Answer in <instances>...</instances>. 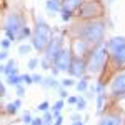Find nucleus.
Here are the masks:
<instances>
[{
    "label": "nucleus",
    "mask_w": 125,
    "mask_h": 125,
    "mask_svg": "<svg viewBox=\"0 0 125 125\" xmlns=\"http://www.w3.org/2000/svg\"><path fill=\"white\" fill-rule=\"evenodd\" d=\"M77 29V37L82 40H85L87 43L90 45H98L102 43L104 40V35H105V25L104 22L100 20H88V22H83L80 25H75Z\"/></svg>",
    "instance_id": "obj_1"
},
{
    "label": "nucleus",
    "mask_w": 125,
    "mask_h": 125,
    "mask_svg": "<svg viewBox=\"0 0 125 125\" xmlns=\"http://www.w3.org/2000/svg\"><path fill=\"white\" fill-rule=\"evenodd\" d=\"M107 45L105 43H98L90 50L88 53V60L85 62V68L90 75H98L104 67H105V62H107Z\"/></svg>",
    "instance_id": "obj_2"
},
{
    "label": "nucleus",
    "mask_w": 125,
    "mask_h": 125,
    "mask_svg": "<svg viewBox=\"0 0 125 125\" xmlns=\"http://www.w3.org/2000/svg\"><path fill=\"white\" fill-rule=\"evenodd\" d=\"M52 37H53L52 29L40 19L37 22V29H35L33 35H32V45H33V48H37L39 52H43L45 47L48 45V42L52 40Z\"/></svg>",
    "instance_id": "obj_3"
},
{
    "label": "nucleus",
    "mask_w": 125,
    "mask_h": 125,
    "mask_svg": "<svg viewBox=\"0 0 125 125\" xmlns=\"http://www.w3.org/2000/svg\"><path fill=\"white\" fill-rule=\"evenodd\" d=\"M23 27H25V20H23V17H22L20 13H17V12L9 13V15L5 17V20H3V32L7 33V37H9L12 42L17 40L20 30L23 29Z\"/></svg>",
    "instance_id": "obj_4"
},
{
    "label": "nucleus",
    "mask_w": 125,
    "mask_h": 125,
    "mask_svg": "<svg viewBox=\"0 0 125 125\" xmlns=\"http://www.w3.org/2000/svg\"><path fill=\"white\" fill-rule=\"evenodd\" d=\"M105 45L117 65H125V37H114Z\"/></svg>",
    "instance_id": "obj_5"
},
{
    "label": "nucleus",
    "mask_w": 125,
    "mask_h": 125,
    "mask_svg": "<svg viewBox=\"0 0 125 125\" xmlns=\"http://www.w3.org/2000/svg\"><path fill=\"white\" fill-rule=\"evenodd\" d=\"M62 48H63V39H62L60 35H53V37H52V40L48 42V45L45 47V50H43V52H45L43 58H45V60H48L50 63H53Z\"/></svg>",
    "instance_id": "obj_6"
},
{
    "label": "nucleus",
    "mask_w": 125,
    "mask_h": 125,
    "mask_svg": "<svg viewBox=\"0 0 125 125\" xmlns=\"http://www.w3.org/2000/svg\"><path fill=\"white\" fill-rule=\"evenodd\" d=\"M78 12H80V17H83V19H94L102 13V9L97 2H83L78 7Z\"/></svg>",
    "instance_id": "obj_7"
},
{
    "label": "nucleus",
    "mask_w": 125,
    "mask_h": 125,
    "mask_svg": "<svg viewBox=\"0 0 125 125\" xmlns=\"http://www.w3.org/2000/svg\"><path fill=\"white\" fill-rule=\"evenodd\" d=\"M72 50L70 48H62L60 50V53L57 55L55 58V62H53V65L58 68V70H68L70 68V63H72Z\"/></svg>",
    "instance_id": "obj_8"
},
{
    "label": "nucleus",
    "mask_w": 125,
    "mask_h": 125,
    "mask_svg": "<svg viewBox=\"0 0 125 125\" xmlns=\"http://www.w3.org/2000/svg\"><path fill=\"white\" fill-rule=\"evenodd\" d=\"M110 92L114 95H124L125 94V70H122L120 73H117L115 77L112 78Z\"/></svg>",
    "instance_id": "obj_9"
},
{
    "label": "nucleus",
    "mask_w": 125,
    "mask_h": 125,
    "mask_svg": "<svg viewBox=\"0 0 125 125\" xmlns=\"http://www.w3.org/2000/svg\"><path fill=\"white\" fill-rule=\"evenodd\" d=\"M92 45L90 43H87L85 40H82V39H77V40H73V45H72V55H75V57L78 58H83V55L85 53H90V50H92Z\"/></svg>",
    "instance_id": "obj_10"
},
{
    "label": "nucleus",
    "mask_w": 125,
    "mask_h": 125,
    "mask_svg": "<svg viewBox=\"0 0 125 125\" xmlns=\"http://www.w3.org/2000/svg\"><path fill=\"white\" fill-rule=\"evenodd\" d=\"M98 125H124V117L118 112H108L98 120Z\"/></svg>",
    "instance_id": "obj_11"
},
{
    "label": "nucleus",
    "mask_w": 125,
    "mask_h": 125,
    "mask_svg": "<svg viewBox=\"0 0 125 125\" xmlns=\"http://www.w3.org/2000/svg\"><path fill=\"white\" fill-rule=\"evenodd\" d=\"M68 72H70L73 77H82V75L87 72L85 60H83V58H78V57H73V58H72V63H70Z\"/></svg>",
    "instance_id": "obj_12"
},
{
    "label": "nucleus",
    "mask_w": 125,
    "mask_h": 125,
    "mask_svg": "<svg viewBox=\"0 0 125 125\" xmlns=\"http://www.w3.org/2000/svg\"><path fill=\"white\" fill-rule=\"evenodd\" d=\"M45 7H47L48 13H50V15H53V13H57V12L62 10V3H60V0H48Z\"/></svg>",
    "instance_id": "obj_13"
},
{
    "label": "nucleus",
    "mask_w": 125,
    "mask_h": 125,
    "mask_svg": "<svg viewBox=\"0 0 125 125\" xmlns=\"http://www.w3.org/2000/svg\"><path fill=\"white\" fill-rule=\"evenodd\" d=\"M82 3H83V0H63V2H62V9L72 12V10L78 9Z\"/></svg>",
    "instance_id": "obj_14"
},
{
    "label": "nucleus",
    "mask_w": 125,
    "mask_h": 125,
    "mask_svg": "<svg viewBox=\"0 0 125 125\" xmlns=\"http://www.w3.org/2000/svg\"><path fill=\"white\" fill-rule=\"evenodd\" d=\"M3 73H7V75H10V73H19V72H17V62H15V60H9V63L5 65Z\"/></svg>",
    "instance_id": "obj_15"
},
{
    "label": "nucleus",
    "mask_w": 125,
    "mask_h": 125,
    "mask_svg": "<svg viewBox=\"0 0 125 125\" xmlns=\"http://www.w3.org/2000/svg\"><path fill=\"white\" fill-rule=\"evenodd\" d=\"M7 82H9L10 85H15V87H17V85L22 83V75H19V73H10Z\"/></svg>",
    "instance_id": "obj_16"
},
{
    "label": "nucleus",
    "mask_w": 125,
    "mask_h": 125,
    "mask_svg": "<svg viewBox=\"0 0 125 125\" xmlns=\"http://www.w3.org/2000/svg\"><path fill=\"white\" fill-rule=\"evenodd\" d=\"M29 35H30V29L27 27V25H25L23 29L20 30V33H19V37H17V40H23V39H27Z\"/></svg>",
    "instance_id": "obj_17"
},
{
    "label": "nucleus",
    "mask_w": 125,
    "mask_h": 125,
    "mask_svg": "<svg viewBox=\"0 0 125 125\" xmlns=\"http://www.w3.org/2000/svg\"><path fill=\"white\" fill-rule=\"evenodd\" d=\"M30 50H32V45H29V43H27V45H20L19 47V53L20 55H27Z\"/></svg>",
    "instance_id": "obj_18"
},
{
    "label": "nucleus",
    "mask_w": 125,
    "mask_h": 125,
    "mask_svg": "<svg viewBox=\"0 0 125 125\" xmlns=\"http://www.w3.org/2000/svg\"><path fill=\"white\" fill-rule=\"evenodd\" d=\"M37 65H40V60H39V58H30L27 67H29L30 70H35V68H37Z\"/></svg>",
    "instance_id": "obj_19"
},
{
    "label": "nucleus",
    "mask_w": 125,
    "mask_h": 125,
    "mask_svg": "<svg viewBox=\"0 0 125 125\" xmlns=\"http://www.w3.org/2000/svg\"><path fill=\"white\" fill-rule=\"evenodd\" d=\"M42 83H43L45 87H58V83L53 80V78H43V80H42Z\"/></svg>",
    "instance_id": "obj_20"
},
{
    "label": "nucleus",
    "mask_w": 125,
    "mask_h": 125,
    "mask_svg": "<svg viewBox=\"0 0 125 125\" xmlns=\"http://www.w3.org/2000/svg\"><path fill=\"white\" fill-rule=\"evenodd\" d=\"M87 85H88V83H87V78H82V80L77 83L78 92H85V90H87Z\"/></svg>",
    "instance_id": "obj_21"
},
{
    "label": "nucleus",
    "mask_w": 125,
    "mask_h": 125,
    "mask_svg": "<svg viewBox=\"0 0 125 125\" xmlns=\"http://www.w3.org/2000/svg\"><path fill=\"white\" fill-rule=\"evenodd\" d=\"M85 108H87L85 98H80V97H78L77 98V110H85Z\"/></svg>",
    "instance_id": "obj_22"
},
{
    "label": "nucleus",
    "mask_w": 125,
    "mask_h": 125,
    "mask_svg": "<svg viewBox=\"0 0 125 125\" xmlns=\"http://www.w3.org/2000/svg\"><path fill=\"white\" fill-rule=\"evenodd\" d=\"M52 118H53V115L47 112V114L43 115V118H42V120H43V125H50V124H52Z\"/></svg>",
    "instance_id": "obj_23"
},
{
    "label": "nucleus",
    "mask_w": 125,
    "mask_h": 125,
    "mask_svg": "<svg viewBox=\"0 0 125 125\" xmlns=\"http://www.w3.org/2000/svg\"><path fill=\"white\" fill-rule=\"evenodd\" d=\"M10 43H12V40H10V39H3V40H0V47L3 48V50H7V48L10 47Z\"/></svg>",
    "instance_id": "obj_24"
},
{
    "label": "nucleus",
    "mask_w": 125,
    "mask_h": 125,
    "mask_svg": "<svg viewBox=\"0 0 125 125\" xmlns=\"http://www.w3.org/2000/svg\"><path fill=\"white\" fill-rule=\"evenodd\" d=\"M7 110H9L10 114H15V112L19 110V105H17L15 102H13V104H9V105H7Z\"/></svg>",
    "instance_id": "obj_25"
},
{
    "label": "nucleus",
    "mask_w": 125,
    "mask_h": 125,
    "mask_svg": "<svg viewBox=\"0 0 125 125\" xmlns=\"http://www.w3.org/2000/svg\"><path fill=\"white\" fill-rule=\"evenodd\" d=\"M104 98H105L104 94H102V95H98V100H97V108H98V112L104 108Z\"/></svg>",
    "instance_id": "obj_26"
},
{
    "label": "nucleus",
    "mask_w": 125,
    "mask_h": 125,
    "mask_svg": "<svg viewBox=\"0 0 125 125\" xmlns=\"http://www.w3.org/2000/svg\"><path fill=\"white\" fill-rule=\"evenodd\" d=\"M60 12H62V19H63V20H68L70 17H72V12H70V10H65V9H62Z\"/></svg>",
    "instance_id": "obj_27"
},
{
    "label": "nucleus",
    "mask_w": 125,
    "mask_h": 125,
    "mask_svg": "<svg viewBox=\"0 0 125 125\" xmlns=\"http://www.w3.org/2000/svg\"><path fill=\"white\" fill-rule=\"evenodd\" d=\"M22 82H25L27 85L33 83V80H32V77H30V75H22Z\"/></svg>",
    "instance_id": "obj_28"
},
{
    "label": "nucleus",
    "mask_w": 125,
    "mask_h": 125,
    "mask_svg": "<svg viewBox=\"0 0 125 125\" xmlns=\"http://www.w3.org/2000/svg\"><path fill=\"white\" fill-rule=\"evenodd\" d=\"M37 108H39V110H42V112H47V110H48V102H42Z\"/></svg>",
    "instance_id": "obj_29"
},
{
    "label": "nucleus",
    "mask_w": 125,
    "mask_h": 125,
    "mask_svg": "<svg viewBox=\"0 0 125 125\" xmlns=\"http://www.w3.org/2000/svg\"><path fill=\"white\" fill-rule=\"evenodd\" d=\"M17 95H19V97H23V95H25V88H23L22 85H17Z\"/></svg>",
    "instance_id": "obj_30"
},
{
    "label": "nucleus",
    "mask_w": 125,
    "mask_h": 125,
    "mask_svg": "<svg viewBox=\"0 0 125 125\" xmlns=\"http://www.w3.org/2000/svg\"><path fill=\"white\" fill-rule=\"evenodd\" d=\"M62 85H63V87H72V85H73V80L65 78V80H62Z\"/></svg>",
    "instance_id": "obj_31"
},
{
    "label": "nucleus",
    "mask_w": 125,
    "mask_h": 125,
    "mask_svg": "<svg viewBox=\"0 0 125 125\" xmlns=\"http://www.w3.org/2000/svg\"><path fill=\"white\" fill-rule=\"evenodd\" d=\"M32 120H33V118H32V115L27 112V114L23 115V122H25V124H32Z\"/></svg>",
    "instance_id": "obj_32"
},
{
    "label": "nucleus",
    "mask_w": 125,
    "mask_h": 125,
    "mask_svg": "<svg viewBox=\"0 0 125 125\" xmlns=\"http://www.w3.org/2000/svg\"><path fill=\"white\" fill-rule=\"evenodd\" d=\"M32 80H33V83H42L43 77H40V75H32Z\"/></svg>",
    "instance_id": "obj_33"
},
{
    "label": "nucleus",
    "mask_w": 125,
    "mask_h": 125,
    "mask_svg": "<svg viewBox=\"0 0 125 125\" xmlns=\"http://www.w3.org/2000/svg\"><path fill=\"white\" fill-rule=\"evenodd\" d=\"M32 125H43V120L42 118H33L32 120Z\"/></svg>",
    "instance_id": "obj_34"
},
{
    "label": "nucleus",
    "mask_w": 125,
    "mask_h": 125,
    "mask_svg": "<svg viewBox=\"0 0 125 125\" xmlns=\"http://www.w3.org/2000/svg\"><path fill=\"white\" fill-rule=\"evenodd\" d=\"M5 94H7V92H5V85L0 82V97H5Z\"/></svg>",
    "instance_id": "obj_35"
},
{
    "label": "nucleus",
    "mask_w": 125,
    "mask_h": 125,
    "mask_svg": "<svg viewBox=\"0 0 125 125\" xmlns=\"http://www.w3.org/2000/svg\"><path fill=\"white\" fill-rule=\"evenodd\" d=\"M7 57H9V53H7V50H3V52H0V62H2V60H5Z\"/></svg>",
    "instance_id": "obj_36"
},
{
    "label": "nucleus",
    "mask_w": 125,
    "mask_h": 125,
    "mask_svg": "<svg viewBox=\"0 0 125 125\" xmlns=\"http://www.w3.org/2000/svg\"><path fill=\"white\" fill-rule=\"evenodd\" d=\"M77 98H78V97H68L67 102H68V104H77Z\"/></svg>",
    "instance_id": "obj_37"
},
{
    "label": "nucleus",
    "mask_w": 125,
    "mask_h": 125,
    "mask_svg": "<svg viewBox=\"0 0 125 125\" xmlns=\"http://www.w3.org/2000/svg\"><path fill=\"white\" fill-rule=\"evenodd\" d=\"M70 118H72V120H73V122H77V120H82V117L78 115V114H73V115L70 117Z\"/></svg>",
    "instance_id": "obj_38"
},
{
    "label": "nucleus",
    "mask_w": 125,
    "mask_h": 125,
    "mask_svg": "<svg viewBox=\"0 0 125 125\" xmlns=\"http://www.w3.org/2000/svg\"><path fill=\"white\" fill-rule=\"evenodd\" d=\"M53 125H62V117H55V124Z\"/></svg>",
    "instance_id": "obj_39"
},
{
    "label": "nucleus",
    "mask_w": 125,
    "mask_h": 125,
    "mask_svg": "<svg viewBox=\"0 0 125 125\" xmlns=\"http://www.w3.org/2000/svg\"><path fill=\"white\" fill-rule=\"evenodd\" d=\"M60 97L65 98V97H67V92H65V90H60Z\"/></svg>",
    "instance_id": "obj_40"
},
{
    "label": "nucleus",
    "mask_w": 125,
    "mask_h": 125,
    "mask_svg": "<svg viewBox=\"0 0 125 125\" xmlns=\"http://www.w3.org/2000/svg\"><path fill=\"white\" fill-rule=\"evenodd\" d=\"M70 125H83V122L82 120H77V122H73V124H70Z\"/></svg>",
    "instance_id": "obj_41"
},
{
    "label": "nucleus",
    "mask_w": 125,
    "mask_h": 125,
    "mask_svg": "<svg viewBox=\"0 0 125 125\" xmlns=\"http://www.w3.org/2000/svg\"><path fill=\"white\" fill-rule=\"evenodd\" d=\"M5 70V65H0V72H3Z\"/></svg>",
    "instance_id": "obj_42"
},
{
    "label": "nucleus",
    "mask_w": 125,
    "mask_h": 125,
    "mask_svg": "<svg viewBox=\"0 0 125 125\" xmlns=\"http://www.w3.org/2000/svg\"><path fill=\"white\" fill-rule=\"evenodd\" d=\"M107 2H108V3H114V2H115V0H107Z\"/></svg>",
    "instance_id": "obj_43"
}]
</instances>
